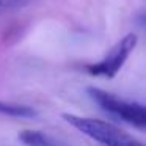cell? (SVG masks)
<instances>
[{
  "label": "cell",
  "mask_w": 146,
  "mask_h": 146,
  "mask_svg": "<svg viewBox=\"0 0 146 146\" xmlns=\"http://www.w3.org/2000/svg\"><path fill=\"white\" fill-rule=\"evenodd\" d=\"M0 115L11 118H33L36 116V111L29 105L11 104V102L0 101Z\"/></svg>",
  "instance_id": "obj_5"
},
{
  "label": "cell",
  "mask_w": 146,
  "mask_h": 146,
  "mask_svg": "<svg viewBox=\"0 0 146 146\" xmlns=\"http://www.w3.org/2000/svg\"><path fill=\"white\" fill-rule=\"evenodd\" d=\"M2 5H3V0H0V7H2Z\"/></svg>",
  "instance_id": "obj_7"
},
{
  "label": "cell",
  "mask_w": 146,
  "mask_h": 146,
  "mask_svg": "<svg viewBox=\"0 0 146 146\" xmlns=\"http://www.w3.org/2000/svg\"><path fill=\"white\" fill-rule=\"evenodd\" d=\"M137 42H138V38L135 33H127L110 49V52L101 61L88 64L86 71L94 77H107V79L115 77L124 66L133 49L137 47Z\"/></svg>",
  "instance_id": "obj_3"
},
{
  "label": "cell",
  "mask_w": 146,
  "mask_h": 146,
  "mask_svg": "<svg viewBox=\"0 0 146 146\" xmlns=\"http://www.w3.org/2000/svg\"><path fill=\"white\" fill-rule=\"evenodd\" d=\"M17 138L27 146H60V143L50 135H46L38 130H24L17 135Z\"/></svg>",
  "instance_id": "obj_4"
},
{
  "label": "cell",
  "mask_w": 146,
  "mask_h": 146,
  "mask_svg": "<svg viewBox=\"0 0 146 146\" xmlns=\"http://www.w3.org/2000/svg\"><path fill=\"white\" fill-rule=\"evenodd\" d=\"M33 0H7V7L10 8H19V7H24V5H29L32 3Z\"/></svg>",
  "instance_id": "obj_6"
},
{
  "label": "cell",
  "mask_w": 146,
  "mask_h": 146,
  "mask_svg": "<svg viewBox=\"0 0 146 146\" xmlns=\"http://www.w3.org/2000/svg\"><path fill=\"white\" fill-rule=\"evenodd\" d=\"M86 91H88L90 98L104 111L113 115L118 119L124 121V123L137 127V129L143 130L146 127V108H145V105L138 104V102L121 99L116 94H113V93L104 91V90L94 88V86H90Z\"/></svg>",
  "instance_id": "obj_2"
},
{
  "label": "cell",
  "mask_w": 146,
  "mask_h": 146,
  "mask_svg": "<svg viewBox=\"0 0 146 146\" xmlns=\"http://www.w3.org/2000/svg\"><path fill=\"white\" fill-rule=\"evenodd\" d=\"M63 119L80 133L98 141L101 146H145L140 140L130 137L129 133L123 132L107 121L79 116L72 113H63Z\"/></svg>",
  "instance_id": "obj_1"
}]
</instances>
